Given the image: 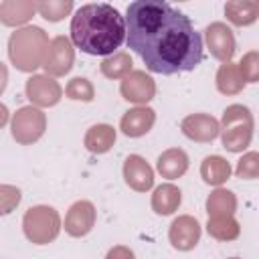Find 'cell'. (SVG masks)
<instances>
[{
	"label": "cell",
	"mask_w": 259,
	"mask_h": 259,
	"mask_svg": "<svg viewBox=\"0 0 259 259\" xmlns=\"http://www.w3.org/2000/svg\"><path fill=\"white\" fill-rule=\"evenodd\" d=\"M127 47L152 73L176 75L202 61V38L192 20L164 0H136L125 12Z\"/></svg>",
	"instance_id": "obj_1"
},
{
	"label": "cell",
	"mask_w": 259,
	"mask_h": 259,
	"mask_svg": "<svg viewBox=\"0 0 259 259\" xmlns=\"http://www.w3.org/2000/svg\"><path fill=\"white\" fill-rule=\"evenodd\" d=\"M125 38V20L107 2L83 4L71 18V40L87 55H113Z\"/></svg>",
	"instance_id": "obj_2"
},
{
	"label": "cell",
	"mask_w": 259,
	"mask_h": 259,
	"mask_svg": "<svg viewBox=\"0 0 259 259\" xmlns=\"http://www.w3.org/2000/svg\"><path fill=\"white\" fill-rule=\"evenodd\" d=\"M49 36L40 26H24L10 34L8 38V57L12 65L20 71H34L42 67L47 49H49Z\"/></svg>",
	"instance_id": "obj_3"
},
{
	"label": "cell",
	"mask_w": 259,
	"mask_h": 259,
	"mask_svg": "<svg viewBox=\"0 0 259 259\" xmlns=\"http://www.w3.org/2000/svg\"><path fill=\"white\" fill-rule=\"evenodd\" d=\"M223 130L219 132L223 138V146L229 152H243L253 138V115L245 105H229L223 113Z\"/></svg>",
	"instance_id": "obj_4"
},
{
	"label": "cell",
	"mask_w": 259,
	"mask_h": 259,
	"mask_svg": "<svg viewBox=\"0 0 259 259\" xmlns=\"http://www.w3.org/2000/svg\"><path fill=\"white\" fill-rule=\"evenodd\" d=\"M24 237L34 245H49L59 237L61 231V217L53 206L38 204L30 206L22 219Z\"/></svg>",
	"instance_id": "obj_5"
},
{
	"label": "cell",
	"mask_w": 259,
	"mask_h": 259,
	"mask_svg": "<svg viewBox=\"0 0 259 259\" xmlns=\"http://www.w3.org/2000/svg\"><path fill=\"white\" fill-rule=\"evenodd\" d=\"M10 132H12V138L22 144V146H30L34 142H38L47 130V115L38 109V107H32V105H24L20 107L14 115H12V121H10Z\"/></svg>",
	"instance_id": "obj_6"
},
{
	"label": "cell",
	"mask_w": 259,
	"mask_h": 259,
	"mask_svg": "<svg viewBox=\"0 0 259 259\" xmlns=\"http://www.w3.org/2000/svg\"><path fill=\"white\" fill-rule=\"evenodd\" d=\"M73 61H75L73 42L67 36H55L49 42V49H47V57H45L42 67H45L47 75L61 77V75H65V73L71 71Z\"/></svg>",
	"instance_id": "obj_7"
},
{
	"label": "cell",
	"mask_w": 259,
	"mask_h": 259,
	"mask_svg": "<svg viewBox=\"0 0 259 259\" xmlns=\"http://www.w3.org/2000/svg\"><path fill=\"white\" fill-rule=\"evenodd\" d=\"M119 93L125 101L146 105L156 95V83L146 71H130L119 85Z\"/></svg>",
	"instance_id": "obj_8"
},
{
	"label": "cell",
	"mask_w": 259,
	"mask_h": 259,
	"mask_svg": "<svg viewBox=\"0 0 259 259\" xmlns=\"http://www.w3.org/2000/svg\"><path fill=\"white\" fill-rule=\"evenodd\" d=\"M24 91H26V97L38 107H53L63 97L61 85L49 75H32L26 81Z\"/></svg>",
	"instance_id": "obj_9"
},
{
	"label": "cell",
	"mask_w": 259,
	"mask_h": 259,
	"mask_svg": "<svg viewBox=\"0 0 259 259\" xmlns=\"http://www.w3.org/2000/svg\"><path fill=\"white\" fill-rule=\"evenodd\" d=\"M200 235H202L200 223L190 214L176 217L172 221V225H170V231H168V239H170L172 247L178 249V251L194 249L198 245V241H200Z\"/></svg>",
	"instance_id": "obj_10"
},
{
	"label": "cell",
	"mask_w": 259,
	"mask_h": 259,
	"mask_svg": "<svg viewBox=\"0 0 259 259\" xmlns=\"http://www.w3.org/2000/svg\"><path fill=\"white\" fill-rule=\"evenodd\" d=\"M204 38L210 55L223 63H229L235 55V34L225 22H210L204 28Z\"/></svg>",
	"instance_id": "obj_11"
},
{
	"label": "cell",
	"mask_w": 259,
	"mask_h": 259,
	"mask_svg": "<svg viewBox=\"0 0 259 259\" xmlns=\"http://www.w3.org/2000/svg\"><path fill=\"white\" fill-rule=\"evenodd\" d=\"M97 210L89 200H77L69 206L65 217V233L71 237H85L95 225Z\"/></svg>",
	"instance_id": "obj_12"
},
{
	"label": "cell",
	"mask_w": 259,
	"mask_h": 259,
	"mask_svg": "<svg viewBox=\"0 0 259 259\" xmlns=\"http://www.w3.org/2000/svg\"><path fill=\"white\" fill-rule=\"evenodd\" d=\"M180 130L188 140L206 144V142H212L219 136L221 123L208 113H190L182 119Z\"/></svg>",
	"instance_id": "obj_13"
},
{
	"label": "cell",
	"mask_w": 259,
	"mask_h": 259,
	"mask_svg": "<svg viewBox=\"0 0 259 259\" xmlns=\"http://www.w3.org/2000/svg\"><path fill=\"white\" fill-rule=\"evenodd\" d=\"M123 180L132 190L146 192L154 186V170L142 156L132 154L123 162Z\"/></svg>",
	"instance_id": "obj_14"
},
{
	"label": "cell",
	"mask_w": 259,
	"mask_h": 259,
	"mask_svg": "<svg viewBox=\"0 0 259 259\" xmlns=\"http://www.w3.org/2000/svg\"><path fill=\"white\" fill-rule=\"evenodd\" d=\"M156 123V111L152 107H146V105H140V107H134V109H127L123 115H121V121H119V130L127 136V138H140V136H146Z\"/></svg>",
	"instance_id": "obj_15"
},
{
	"label": "cell",
	"mask_w": 259,
	"mask_h": 259,
	"mask_svg": "<svg viewBox=\"0 0 259 259\" xmlns=\"http://www.w3.org/2000/svg\"><path fill=\"white\" fill-rule=\"evenodd\" d=\"M182 202V192L174 184H160L152 194V210L160 217L172 214Z\"/></svg>",
	"instance_id": "obj_16"
},
{
	"label": "cell",
	"mask_w": 259,
	"mask_h": 259,
	"mask_svg": "<svg viewBox=\"0 0 259 259\" xmlns=\"http://www.w3.org/2000/svg\"><path fill=\"white\" fill-rule=\"evenodd\" d=\"M85 148L93 154H105L113 148L115 144V130L113 125L109 123H97V125H91L85 134V140H83Z\"/></svg>",
	"instance_id": "obj_17"
},
{
	"label": "cell",
	"mask_w": 259,
	"mask_h": 259,
	"mask_svg": "<svg viewBox=\"0 0 259 259\" xmlns=\"http://www.w3.org/2000/svg\"><path fill=\"white\" fill-rule=\"evenodd\" d=\"M186 170H188V156H186L184 150L170 148V150L160 154V158H158V172L164 178H168V180L180 178Z\"/></svg>",
	"instance_id": "obj_18"
},
{
	"label": "cell",
	"mask_w": 259,
	"mask_h": 259,
	"mask_svg": "<svg viewBox=\"0 0 259 259\" xmlns=\"http://www.w3.org/2000/svg\"><path fill=\"white\" fill-rule=\"evenodd\" d=\"M36 12V4L28 0H8L0 4V22L6 26L24 24Z\"/></svg>",
	"instance_id": "obj_19"
},
{
	"label": "cell",
	"mask_w": 259,
	"mask_h": 259,
	"mask_svg": "<svg viewBox=\"0 0 259 259\" xmlns=\"http://www.w3.org/2000/svg\"><path fill=\"white\" fill-rule=\"evenodd\" d=\"M225 14L235 26H249L259 16V2L255 0H233L225 4Z\"/></svg>",
	"instance_id": "obj_20"
},
{
	"label": "cell",
	"mask_w": 259,
	"mask_h": 259,
	"mask_svg": "<svg viewBox=\"0 0 259 259\" xmlns=\"http://www.w3.org/2000/svg\"><path fill=\"white\" fill-rule=\"evenodd\" d=\"M200 176L206 184L221 186L231 176V164L223 156H206L200 164Z\"/></svg>",
	"instance_id": "obj_21"
},
{
	"label": "cell",
	"mask_w": 259,
	"mask_h": 259,
	"mask_svg": "<svg viewBox=\"0 0 259 259\" xmlns=\"http://www.w3.org/2000/svg\"><path fill=\"white\" fill-rule=\"evenodd\" d=\"M237 210V196L227 188H217L206 198L208 217H233Z\"/></svg>",
	"instance_id": "obj_22"
},
{
	"label": "cell",
	"mask_w": 259,
	"mask_h": 259,
	"mask_svg": "<svg viewBox=\"0 0 259 259\" xmlns=\"http://www.w3.org/2000/svg\"><path fill=\"white\" fill-rule=\"evenodd\" d=\"M245 87V81L239 73V67L235 63H223L217 71V89L223 95H237Z\"/></svg>",
	"instance_id": "obj_23"
},
{
	"label": "cell",
	"mask_w": 259,
	"mask_h": 259,
	"mask_svg": "<svg viewBox=\"0 0 259 259\" xmlns=\"http://www.w3.org/2000/svg\"><path fill=\"white\" fill-rule=\"evenodd\" d=\"M206 231L217 241H235L241 235V225L235 217H208Z\"/></svg>",
	"instance_id": "obj_24"
},
{
	"label": "cell",
	"mask_w": 259,
	"mask_h": 259,
	"mask_svg": "<svg viewBox=\"0 0 259 259\" xmlns=\"http://www.w3.org/2000/svg\"><path fill=\"white\" fill-rule=\"evenodd\" d=\"M134 67V61L127 53H113L101 61V73L107 79H123Z\"/></svg>",
	"instance_id": "obj_25"
},
{
	"label": "cell",
	"mask_w": 259,
	"mask_h": 259,
	"mask_svg": "<svg viewBox=\"0 0 259 259\" xmlns=\"http://www.w3.org/2000/svg\"><path fill=\"white\" fill-rule=\"evenodd\" d=\"M34 4H36V12H40V16L47 18L49 22H57L73 10L71 0H49V2H34Z\"/></svg>",
	"instance_id": "obj_26"
},
{
	"label": "cell",
	"mask_w": 259,
	"mask_h": 259,
	"mask_svg": "<svg viewBox=\"0 0 259 259\" xmlns=\"http://www.w3.org/2000/svg\"><path fill=\"white\" fill-rule=\"evenodd\" d=\"M65 95L69 99H73V101H85V103H89L95 97V89H93V85H91L89 79H85V77H73L67 83V87H65Z\"/></svg>",
	"instance_id": "obj_27"
},
{
	"label": "cell",
	"mask_w": 259,
	"mask_h": 259,
	"mask_svg": "<svg viewBox=\"0 0 259 259\" xmlns=\"http://www.w3.org/2000/svg\"><path fill=\"white\" fill-rule=\"evenodd\" d=\"M20 198H22V192L18 186L0 184V217L10 214L20 204Z\"/></svg>",
	"instance_id": "obj_28"
},
{
	"label": "cell",
	"mask_w": 259,
	"mask_h": 259,
	"mask_svg": "<svg viewBox=\"0 0 259 259\" xmlns=\"http://www.w3.org/2000/svg\"><path fill=\"white\" fill-rule=\"evenodd\" d=\"M237 67H239V73H241L245 83H255L259 79V53L257 51H249L241 59V63Z\"/></svg>",
	"instance_id": "obj_29"
},
{
	"label": "cell",
	"mask_w": 259,
	"mask_h": 259,
	"mask_svg": "<svg viewBox=\"0 0 259 259\" xmlns=\"http://www.w3.org/2000/svg\"><path fill=\"white\" fill-rule=\"evenodd\" d=\"M235 174L243 180H253L259 176V154L257 152H249L245 154L239 162H237V168H235Z\"/></svg>",
	"instance_id": "obj_30"
},
{
	"label": "cell",
	"mask_w": 259,
	"mask_h": 259,
	"mask_svg": "<svg viewBox=\"0 0 259 259\" xmlns=\"http://www.w3.org/2000/svg\"><path fill=\"white\" fill-rule=\"evenodd\" d=\"M105 259H136V255H134V251H132L130 247H125V245H115V247H111V249L107 251Z\"/></svg>",
	"instance_id": "obj_31"
},
{
	"label": "cell",
	"mask_w": 259,
	"mask_h": 259,
	"mask_svg": "<svg viewBox=\"0 0 259 259\" xmlns=\"http://www.w3.org/2000/svg\"><path fill=\"white\" fill-rule=\"evenodd\" d=\"M6 83H8V69H6V65H4V63H0V95L4 93Z\"/></svg>",
	"instance_id": "obj_32"
},
{
	"label": "cell",
	"mask_w": 259,
	"mask_h": 259,
	"mask_svg": "<svg viewBox=\"0 0 259 259\" xmlns=\"http://www.w3.org/2000/svg\"><path fill=\"white\" fill-rule=\"evenodd\" d=\"M8 117H10V111H8V107L4 105V103H0V130L8 123Z\"/></svg>",
	"instance_id": "obj_33"
},
{
	"label": "cell",
	"mask_w": 259,
	"mask_h": 259,
	"mask_svg": "<svg viewBox=\"0 0 259 259\" xmlns=\"http://www.w3.org/2000/svg\"><path fill=\"white\" fill-rule=\"evenodd\" d=\"M229 259H239V257H229Z\"/></svg>",
	"instance_id": "obj_34"
}]
</instances>
